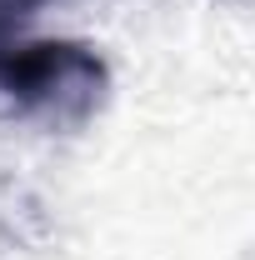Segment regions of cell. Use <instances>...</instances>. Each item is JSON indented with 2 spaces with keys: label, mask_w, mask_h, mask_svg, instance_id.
I'll list each match as a JSON object with an SVG mask.
<instances>
[{
  "label": "cell",
  "mask_w": 255,
  "mask_h": 260,
  "mask_svg": "<svg viewBox=\"0 0 255 260\" xmlns=\"http://www.w3.org/2000/svg\"><path fill=\"white\" fill-rule=\"evenodd\" d=\"M35 5H40V0H0V35L15 30V25H20V20L35 10Z\"/></svg>",
  "instance_id": "7a4b0ae2"
},
{
  "label": "cell",
  "mask_w": 255,
  "mask_h": 260,
  "mask_svg": "<svg viewBox=\"0 0 255 260\" xmlns=\"http://www.w3.org/2000/svg\"><path fill=\"white\" fill-rule=\"evenodd\" d=\"M110 70L85 40H20L0 45V105L30 120L80 125L105 100Z\"/></svg>",
  "instance_id": "6da1fadb"
}]
</instances>
